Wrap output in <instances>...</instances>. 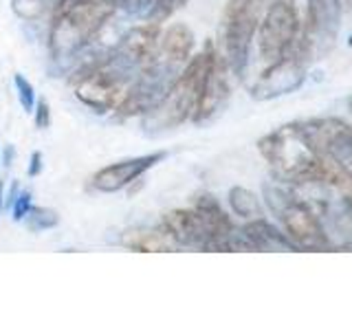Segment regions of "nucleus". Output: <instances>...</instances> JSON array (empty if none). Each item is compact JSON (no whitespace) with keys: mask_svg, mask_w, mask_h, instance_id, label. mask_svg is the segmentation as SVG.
<instances>
[{"mask_svg":"<svg viewBox=\"0 0 352 330\" xmlns=\"http://www.w3.org/2000/svg\"><path fill=\"white\" fill-rule=\"evenodd\" d=\"M214 55H216L214 44L207 42L201 53L187 60L179 77L165 88L159 102L143 115V128L152 132L170 130L194 117Z\"/></svg>","mask_w":352,"mask_h":330,"instance_id":"nucleus-2","label":"nucleus"},{"mask_svg":"<svg viewBox=\"0 0 352 330\" xmlns=\"http://www.w3.org/2000/svg\"><path fill=\"white\" fill-rule=\"evenodd\" d=\"M11 159H14V148H7V152H5V165H11Z\"/></svg>","mask_w":352,"mask_h":330,"instance_id":"nucleus-27","label":"nucleus"},{"mask_svg":"<svg viewBox=\"0 0 352 330\" xmlns=\"http://www.w3.org/2000/svg\"><path fill=\"white\" fill-rule=\"evenodd\" d=\"M344 3H348V0H344Z\"/></svg>","mask_w":352,"mask_h":330,"instance_id":"nucleus-31","label":"nucleus"},{"mask_svg":"<svg viewBox=\"0 0 352 330\" xmlns=\"http://www.w3.org/2000/svg\"><path fill=\"white\" fill-rule=\"evenodd\" d=\"M130 82V71L119 66L113 60V55L82 64L71 77L75 97L97 115H106L115 110L119 99L128 91Z\"/></svg>","mask_w":352,"mask_h":330,"instance_id":"nucleus-5","label":"nucleus"},{"mask_svg":"<svg viewBox=\"0 0 352 330\" xmlns=\"http://www.w3.org/2000/svg\"><path fill=\"white\" fill-rule=\"evenodd\" d=\"M229 66L225 62V58L216 51L212 66H209L205 84H203V95L198 99L196 113H194V121L196 124H203V121L212 119L220 108L227 104L229 99Z\"/></svg>","mask_w":352,"mask_h":330,"instance_id":"nucleus-13","label":"nucleus"},{"mask_svg":"<svg viewBox=\"0 0 352 330\" xmlns=\"http://www.w3.org/2000/svg\"><path fill=\"white\" fill-rule=\"evenodd\" d=\"M14 84H16L18 102H20L22 110H27V113H33V108H36V91H33V86L20 73L14 75Z\"/></svg>","mask_w":352,"mask_h":330,"instance_id":"nucleus-22","label":"nucleus"},{"mask_svg":"<svg viewBox=\"0 0 352 330\" xmlns=\"http://www.w3.org/2000/svg\"><path fill=\"white\" fill-rule=\"evenodd\" d=\"M161 227L174 238L179 247H192L207 251L212 236L203 223V218L196 214V209H172L163 214Z\"/></svg>","mask_w":352,"mask_h":330,"instance_id":"nucleus-14","label":"nucleus"},{"mask_svg":"<svg viewBox=\"0 0 352 330\" xmlns=\"http://www.w3.org/2000/svg\"><path fill=\"white\" fill-rule=\"evenodd\" d=\"M311 62H313L311 53L306 51V47L297 38L295 47L286 55H282L280 60L271 62L269 69L258 77V82L251 88L253 99L267 102V99H275L297 91L304 84V77Z\"/></svg>","mask_w":352,"mask_h":330,"instance_id":"nucleus-9","label":"nucleus"},{"mask_svg":"<svg viewBox=\"0 0 352 330\" xmlns=\"http://www.w3.org/2000/svg\"><path fill=\"white\" fill-rule=\"evenodd\" d=\"M194 51V31L176 22L170 29H165L159 36V60L170 66L172 71L181 69L192 58Z\"/></svg>","mask_w":352,"mask_h":330,"instance_id":"nucleus-15","label":"nucleus"},{"mask_svg":"<svg viewBox=\"0 0 352 330\" xmlns=\"http://www.w3.org/2000/svg\"><path fill=\"white\" fill-rule=\"evenodd\" d=\"M159 27L157 25H143L135 27L128 33H124L117 44V51L113 60L124 66L126 71H146L159 60Z\"/></svg>","mask_w":352,"mask_h":330,"instance_id":"nucleus-11","label":"nucleus"},{"mask_svg":"<svg viewBox=\"0 0 352 330\" xmlns=\"http://www.w3.org/2000/svg\"><path fill=\"white\" fill-rule=\"evenodd\" d=\"M350 113H352V102H350Z\"/></svg>","mask_w":352,"mask_h":330,"instance_id":"nucleus-30","label":"nucleus"},{"mask_svg":"<svg viewBox=\"0 0 352 330\" xmlns=\"http://www.w3.org/2000/svg\"><path fill=\"white\" fill-rule=\"evenodd\" d=\"M33 113H36V126L38 128H49V124H51V108H49L47 102H38Z\"/></svg>","mask_w":352,"mask_h":330,"instance_id":"nucleus-25","label":"nucleus"},{"mask_svg":"<svg viewBox=\"0 0 352 330\" xmlns=\"http://www.w3.org/2000/svg\"><path fill=\"white\" fill-rule=\"evenodd\" d=\"M163 159H165V152H154V154H143V157H132L126 161L106 165V168H102L93 176L91 185L97 192L115 194L119 190H124V187H128L130 183H135L141 174H146L150 168H154V165Z\"/></svg>","mask_w":352,"mask_h":330,"instance_id":"nucleus-12","label":"nucleus"},{"mask_svg":"<svg viewBox=\"0 0 352 330\" xmlns=\"http://www.w3.org/2000/svg\"><path fill=\"white\" fill-rule=\"evenodd\" d=\"M187 3H190V0H154V5L146 14V18H148L150 25L161 27L165 20H170L176 11L183 9Z\"/></svg>","mask_w":352,"mask_h":330,"instance_id":"nucleus-20","label":"nucleus"},{"mask_svg":"<svg viewBox=\"0 0 352 330\" xmlns=\"http://www.w3.org/2000/svg\"><path fill=\"white\" fill-rule=\"evenodd\" d=\"M3 190H5V183L0 181V209H3Z\"/></svg>","mask_w":352,"mask_h":330,"instance_id":"nucleus-28","label":"nucleus"},{"mask_svg":"<svg viewBox=\"0 0 352 330\" xmlns=\"http://www.w3.org/2000/svg\"><path fill=\"white\" fill-rule=\"evenodd\" d=\"M297 132L308 148L322 157L335 159L352 168V124L341 117H308L293 121Z\"/></svg>","mask_w":352,"mask_h":330,"instance_id":"nucleus-8","label":"nucleus"},{"mask_svg":"<svg viewBox=\"0 0 352 330\" xmlns=\"http://www.w3.org/2000/svg\"><path fill=\"white\" fill-rule=\"evenodd\" d=\"M117 11L115 0H88V3L69 5L53 14L49 49L55 60L71 58L88 42L99 36L106 22Z\"/></svg>","mask_w":352,"mask_h":330,"instance_id":"nucleus-4","label":"nucleus"},{"mask_svg":"<svg viewBox=\"0 0 352 330\" xmlns=\"http://www.w3.org/2000/svg\"><path fill=\"white\" fill-rule=\"evenodd\" d=\"M154 0H124L121 7L126 9V14L130 16H146L148 11L152 9Z\"/></svg>","mask_w":352,"mask_h":330,"instance_id":"nucleus-24","label":"nucleus"},{"mask_svg":"<svg viewBox=\"0 0 352 330\" xmlns=\"http://www.w3.org/2000/svg\"><path fill=\"white\" fill-rule=\"evenodd\" d=\"M29 207H31V192H20L16 196V201L11 203V209H14V220H25Z\"/></svg>","mask_w":352,"mask_h":330,"instance_id":"nucleus-23","label":"nucleus"},{"mask_svg":"<svg viewBox=\"0 0 352 330\" xmlns=\"http://www.w3.org/2000/svg\"><path fill=\"white\" fill-rule=\"evenodd\" d=\"M302 33L295 0H269L258 27V51L264 62H275L289 53Z\"/></svg>","mask_w":352,"mask_h":330,"instance_id":"nucleus-7","label":"nucleus"},{"mask_svg":"<svg viewBox=\"0 0 352 330\" xmlns=\"http://www.w3.org/2000/svg\"><path fill=\"white\" fill-rule=\"evenodd\" d=\"M121 245L130 251H139V253H168V251L181 249L163 227H159V229H148V227L128 229V231H124V236H121Z\"/></svg>","mask_w":352,"mask_h":330,"instance_id":"nucleus-17","label":"nucleus"},{"mask_svg":"<svg viewBox=\"0 0 352 330\" xmlns=\"http://www.w3.org/2000/svg\"><path fill=\"white\" fill-rule=\"evenodd\" d=\"M42 172V152H33L31 154V163H29V170H27V174L29 176H38Z\"/></svg>","mask_w":352,"mask_h":330,"instance_id":"nucleus-26","label":"nucleus"},{"mask_svg":"<svg viewBox=\"0 0 352 330\" xmlns=\"http://www.w3.org/2000/svg\"><path fill=\"white\" fill-rule=\"evenodd\" d=\"M229 207L236 216L245 218V220H253L262 216V203L260 198L253 194L247 187H231L229 190Z\"/></svg>","mask_w":352,"mask_h":330,"instance_id":"nucleus-18","label":"nucleus"},{"mask_svg":"<svg viewBox=\"0 0 352 330\" xmlns=\"http://www.w3.org/2000/svg\"><path fill=\"white\" fill-rule=\"evenodd\" d=\"M258 150L269 163L275 181L293 187L352 192V168L313 152L291 124L264 135L258 141Z\"/></svg>","mask_w":352,"mask_h":330,"instance_id":"nucleus-1","label":"nucleus"},{"mask_svg":"<svg viewBox=\"0 0 352 330\" xmlns=\"http://www.w3.org/2000/svg\"><path fill=\"white\" fill-rule=\"evenodd\" d=\"M11 9L22 20H40L47 14V0H11Z\"/></svg>","mask_w":352,"mask_h":330,"instance_id":"nucleus-21","label":"nucleus"},{"mask_svg":"<svg viewBox=\"0 0 352 330\" xmlns=\"http://www.w3.org/2000/svg\"><path fill=\"white\" fill-rule=\"evenodd\" d=\"M240 234L249 240L253 251H297L289 236L282 229L271 225L269 220H264L262 216L247 220V225L242 227Z\"/></svg>","mask_w":352,"mask_h":330,"instance_id":"nucleus-16","label":"nucleus"},{"mask_svg":"<svg viewBox=\"0 0 352 330\" xmlns=\"http://www.w3.org/2000/svg\"><path fill=\"white\" fill-rule=\"evenodd\" d=\"M344 0H306V25L300 33V42L315 60L324 55L337 40Z\"/></svg>","mask_w":352,"mask_h":330,"instance_id":"nucleus-10","label":"nucleus"},{"mask_svg":"<svg viewBox=\"0 0 352 330\" xmlns=\"http://www.w3.org/2000/svg\"><path fill=\"white\" fill-rule=\"evenodd\" d=\"M25 218H27V227L31 231H44V229H53L60 225L58 212H53V209H47V207L31 205Z\"/></svg>","mask_w":352,"mask_h":330,"instance_id":"nucleus-19","label":"nucleus"},{"mask_svg":"<svg viewBox=\"0 0 352 330\" xmlns=\"http://www.w3.org/2000/svg\"><path fill=\"white\" fill-rule=\"evenodd\" d=\"M115 3H117V7H121V3H124V0H115Z\"/></svg>","mask_w":352,"mask_h":330,"instance_id":"nucleus-29","label":"nucleus"},{"mask_svg":"<svg viewBox=\"0 0 352 330\" xmlns=\"http://www.w3.org/2000/svg\"><path fill=\"white\" fill-rule=\"evenodd\" d=\"M264 11V0H227L220 16V55L229 71L242 77L249 64L251 44Z\"/></svg>","mask_w":352,"mask_h":330,"instance_id":"nucleus-6","label":"nucleus"},{"mask_svg":"<svg viewBox=\"0 0 352 330\" xmlns=\"http://www.w3.org/2000/svg\"><path fill=\"white\" fill-rule=\"evenodd\" d=\"M264 198L297 251L333 249V240H330L317 209L306 196L297 194L295 187L280 181L278 185H264Z\"/></svg>","mask_w":352,"mask_h":330,"instance_id":"nucleus-3","label":"nucleus"}]
</instances>
